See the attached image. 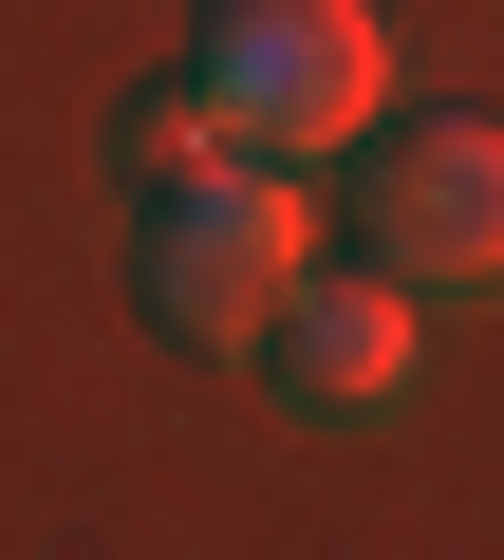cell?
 Wrapping results in <instances>:
<instances>
[{"instance_id": "6da1fadb", "label": "cell", "mask_w": 504, "mask_h": 560, "mask_svg": "<svg viewBox=\"0 0 504 560\" xmlns=\"http://www.w3.org/2000/svg\"><path fill=\"white\" fill-rule=\"evenodd\" d=\"M300 261H318V206H300V168L281 150H206V168H168L150 187V243H131V280H150V318L168 337H262L281 300H300Z\"/></svg>"}, {"instance_id": "7a4b0ae2", "label": "cell", "mask_w": 504, "mask_h": 560, "mask_svg": "<svg viewBox=\"0 0 504 560\" xmlns=\"http://www.w3.org/2000/svg\"><path fill=\"white\" fill-rule=\"evenodd\" d=\"M206 113H224L243 150H281V168L355 150V131L392 113L374 0H206Z\"/></svg>"}, {"instance_id": "3957f363", "label": "cell", "mask_w": 504, "mask_h": 560, "mask_svg": "<svg viewBox=\"0 0 504 560\" xmlns=\"http://www.w3.org/2000/svg\"><path fill=\"white\" fill-rule=\"evenodd\" d=\"M374 261L392 280H504V113H430L374 150Z\"/></svg>"}, {"instance_id": "277c9868", "label": "cell", "mask_w": 504, "mask_h": 560, "mask_svg": "<svg viewBox=\"0 0 504 560\" xmlns=\"http://www.w3.org/2000/svg\"><path fill=\"white\" fill-rule=\"evenodd\" d=\"M262 337H281V393H300V411H392V393H411V280H392V261H374V280H318V261H300V300H281Z\"/></svg>"}, {"instance_id": "5b68a950", "label": "cell", "mask_w": 504, "mask_h": 560, "mask_svg": "<svg viewBox=\"0 0 504 560\" xmlns=\"http://www.w3.org/2000/svg\"><path fill=\"white\" fill-rule=\"evenodd\" d=\"M206 150H243V131H224V113H206V94H168V113H150V131H131V168H150V187H168V168H206Z\"/></svg>"}]
</instances>
